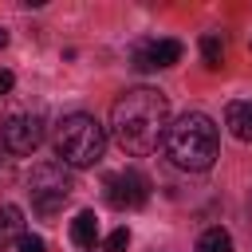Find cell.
Segmentation results:
<instances>
[{"instance_id":"cell-1","label":"cell","mask_w":252,"mask_h":252,"mask_svg":"<svg viewBox=\"0 0 252 252\" xmlns=\"http://www.w3.org/2000/svg\"><path fill=\"white\" fill-rule=\"evenodd\" d=\"M165 130H169V98L161 91L134 87V91L114 98V106H110V134H114V142L126 154H134V158L154 154L158 142L165 138Z\"/></svg>"},{"instance_id":"cell-2","label":"cell","mask_w":252,"mask_h":252,"mask_svg":"<svg viewBox=\"0 0 252 252\" xmlns=\"http://www.w3.org/2000/svg\"><path fill=\"white\" fill-rule=\"evenodd\" d=\"M165 154L177 169H189V173H205L217 154H220V134H217V122L201 110H185L181 118L169 122L165 130Z\"/></svg>"},{"instance_id":"cell-3","label":"cell","mask_w":252,"mask_h":252,"mask_svg":"<svg viewBox=\"0 0 252 252\" xmlns=\"http://www.w3.org/2000/svg\"><path fill=\"white\" fill-rule=\"evenodd\" d=\"M106 154V130L94 114H67L59 126H55V158L71 169H87V165H98Z\"/></svg>"},{"instance_id":"cell-4","label":"cell","mask_w":252,"mask_h":252,"mask_svg":"<svg viewBox=\"0 0 252 252\" xmlns=\"http://www.w3.org/2000/svg\"><path fill=\"white\" fill-rule=\"evenodd\" d=\"M71 189H75V181H71V173H67V165H63V161H39V165L28 173V193H32V205H35L43 217L59 213V209L67 205Z\"/></svg>"},{"instance_id":"cell-5","label":"cell","mask_w":252,"mask_h":252,"mask_svg":"<svg viewBox=\"0 0 252 252\" xmlns=\"http://www.w3.org/2000/svg\"><path fill=\"white\" fill-rule=\"evenodd\" d=\"M102 197H106V205H114L122 213L126 209H142L150 201V177L142 169H118V173H110L102 181Z\"/></svg>"},{"instance_id":"cell-6","label":"cell","mask_w":252,"mask_h":252,"mask_svg":"<svg viewBox=\"0 0 252 252\" xmlns=\"http://www.w3.org/2000/svg\"><path fill=\"white\" fill-rule=\"evenodd\" d=\"M39 142H43V118L39 114H12L0 126V150H8L16 158L39 150Z\"/></svg>"},{"instance_id":"cell-7","label":"cell","mask_w":252,"mask_h":252,"mask_svg":"<svg viewBox=\"0 0 252 252\" xmlns=\"http://www.w3.org/2000/svg\"><path fill=\"white\" fill-rule=\"evenodd\" d=\"M177 59H181L177 39H142V43H134V67L138 71H161V67H173Z\"/></svg>"},{"instance_id":"cell-8","label":"cell","mask_w":252,"mask_h":252,"mask_svg":"<svg viewBox=\"0 0 252 252\" xmlns=\"http://www.w3.org/2000/svg\"><path fill=\"white\" fill-rule=\"evenodd\" d=\"M224 126H228L232 138L252 142V98H236V102H228V110H224Z\"/></svg>"},{"instance_id":"cell-9","label":"cell","mask_w":252,"mask_h":252,"mask_svg":"<svg viewBox=\"0 0 252 252\" xmlns=\"http://www.w3.org/2000/svg\"><path fill=\"white\" fill-rule=\"evenodd\" d=\"M71 240H75V248H83V252H94V248H98V217H94L91 209H83V213L71 220Z\"/></svg>"},{"instance_id":"cell-10","label":"cell","mask_w":252,"mask_h":252,"mask_svg":"<svg viewBox=\"0 0 252 252\" xmlns=\"http://www.w3.org/2000/svg\"><path fill=\"white\" fill-rule=\"evenodd\" d=\"M24 236V213L20 205H0V252Z\"/></svg>"},{"instance_id":"cell-11","label":"cell","mask_w":252,"mask_h":252,"mask_svg":"<svg viewBox=\"0 0 252 252\" xmlns=\"http://www.w3.org/2000/svg\"><path fill=\"white\" fill-rule=\"evenodd\" d=\"M197 252H232V236L224 228H205L197 240Z\"/></svg>"},{"instance_id":"cell-12","label":"cell","mask_w":252,"mask_h":252,"mask_svg":"<svg viewBox=\"0 0 252 252\" xmlns=\"http://www.w3.org/2000/svg\"><path fill=\"white\" fill-rule=\"evenodd\" d=\"M201 59H205V67H220L224 63V43H220V35H201Z\"/></svg>"},{"instance_id":"cell-13","label":"cell","mask_w":252,"mask_h":252,"mask_svg":"<svg viewBox=\"0 0 252 252\" xmlns=\"http://www.w3.org/2000/svg\"><path fill=\"white\" fill-rule=\"evenodd\" d=\"M126 248H130V228H126V224H118V228L102 240V252H126Z\"/></svg>"},{"instance_id":"cell-14","label":"cell","mask_w":252,"mask_h":252,"mask_svg":"<svg viewBox=\"0 0 252 252\" xmlns=\"http://www.w3.org/2000/svg\"><path fill=\"white\" fill-rule=\"evenodd\" d=\"M16 248H20V252H47L43 236H35V232H24V236L16 240Z\"/></svg>"},{"instance_id":"cell-15","label":"cell","mask_w":252,"mask_h":252,"mask_svg":"<svg viewBox=\"0 0 252 252\" xmlns=\"http://www.w3.org/2000/svg\"><path fill=\"white\" fill-rule=\"evenodd\" d=\"M12 87H16V75L12 71H0V94H8Z\"/></svg>"},{"instance_id":"cell-16","label":"cell","mask_w":252,"mask_h":252,"mask_svg":"<svg viewBox=\"0 0 252 252\" xmlns=\"http://www.w3.org/2000/svg\"><path fill=\"white\" fill-rule=\"evenodd\" d=\"M4 43H8V32H4V28H0V47H4Z\"/></svg>"},{"instance_id":"cell-17","label":"cell","mask_w":252,"mask_h":252,"mask_svg":"<svg viewBox=\"0 0 252 252\" xmlns=\"http://www.w3.org/2000/svg\"><path fill=\"white\" fill-rule=\"evenodd\" d=\"M248 217H252V193H248Z\"/></svg>"}]
</instances>
